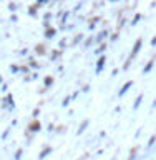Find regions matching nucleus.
Segmentation results:
<instances>
[{"label": "nucleus", "instance_id": "1", "mask_svg": "<svg viewBox=\"0 0 156 160\" xmlns=\"http://www.w3.org/2000/svg\"><path fill=\"white\" fill-rule=\"evenodd\" d=\"M139 45H141V42H138L136 45H135V48H133V53H131V55H136V52H138V48H139Z\"/></svg>", "mask_w": 156, "mask_h": 160}]
</instances>
